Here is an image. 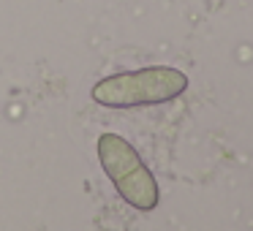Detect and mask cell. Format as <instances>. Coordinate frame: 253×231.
I'll list each match as a JSON object with an SVG mask.
<instances>
[{"label": "cell", "mask_w": 253, "mask_h": 231, "mask_svg": "<svg viewBox=\"0 0 253 231\" xmlns=\"http://www.w3.org/2000/svg\"><path fill=\"white\" fill-rule=\"evenodd\" d=\"M188 87V77L171 66H150L142 71L115 74L90 90V98L109 109H136V106H155L182 95Z\"/></svg>", "instance_id": "1"}, {"label": "cell", "mask_w": 253, "mask_h": 231, "mask_svg": "<svg viewBox=\"0 0 253 231\" xmlns=\"http://www.w3.org/2000/svg\"><path fill=\"white\" fill-rule=\"evenodd\" d=\"M95 150H98L101 169L106 171V177L115 185V191L120 193L123 201L131 204L133 209H142V212L158 207V182L126 139L117 133H101Z\"/></svg>", "instance_id": "2"}]
</instances>
